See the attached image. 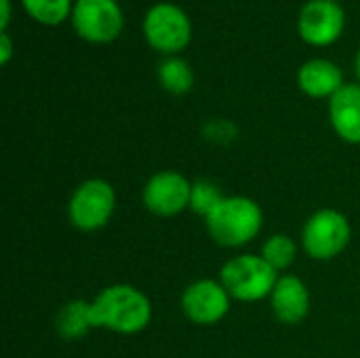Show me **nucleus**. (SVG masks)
Wrapping results in <instances>:
<instances>
[{
    "mask_svg": "<svg viewBox=\"0 0 360 358\" xmlns=\"http://www.w3.org/2000/svg\"><path fill=\"white\" fill-rule=\"evenodd\" d=\"M91 317L95 329H108L120 335L141 333L152 321L150 298L127 283L110 285L91 302Z\"/></svg>",
    "mask_w": 360,
    "mask_h": 358,
    "instance_id": "nucleus-1",
    "label": "nucleus"
},
{
    "mask_svg": "<svg viewBox=\"0 0 360 358\" xmlns=\"http://www.w3.org/2000/svg\"><path fill=\"white\" fill-rule=\"evenodd\" d=\"M205 224L217 245L236 249L257 238L264 228V211L249 196H226Z\"/></svg>",
    "mask_w": 360,
    "mask_h": 358,
    "instance_id": "nucleus-2",
    "label": "nucleus"
},
{
    "mask_svg": "<svg viewBox=\"0 0 360 358\" xmlns=\"http://www.w3.org/2000/svg\"><path fill=\"white\" fill-rule=\"evenodd\" d=\"M219 281L228 289L232 300L262 302L272 295L278 281V272L262 255L245 253L224 264Z\"/></svg>",
    "mask_w": 360,
    "mask_h": 358,
    "instance_id": "nucleus-3",
    "label": "nucleus"
},
{
    "mask_svg": "<svg viewBox=\"0 0 360 358\" xmlns=\"http://www.w3.org/2000/svg\"><path fill=\"white\" fill-rule=\"evenodd\" d=\"M350 238V219L338 209H321L312 213L302 228V247L319 262H329L342 255L348 249Z\"/></svg>",
    "mask_w": 360,
    "mask_h": 358,
    "instance_id": "nucleus-4",
    "label": "nucleus"
},
{
    "mask_svg": "<svg viewBox=\"0 0 360 358\" xmlns=\"http://www.w3.org/2000/svg\"><path fill=\"white\" fill-rule=\"evenodd\" d=\"M116 211V190L110 181L93 177L82 181L70 196L68 217L80 232H95L108 226Z\"/></svg>",
    "mask_w": 360,
    "mask_h": 358,
    "instance_id": "nucleus-5",
    "label": "nucleus"
},
{
    "mask_svg": "<svg viewBox=\"0 0 360 358\" xmlns=\"http://www.w3.org/2000/svg\"><path fill=\"white\" fill-rule=\"evenodd\" d=\"M143 36L148 44L160 53L175 55L190 44L192 23L184 8L171 2H158L143 17Z\"/></svg>",
    "mask_w": 360,
    "mask_h": 358,
    "instance_id": "nucleus-6",
    "label": "nucleus"
},
{
    "mask_svg": "<svg viewBox=\"0 0 360 358\" xmlns=\"http://www.w3.org/2000/svg\"><path fill=\"white\" fill-rule=\"evenodd\" d=\"M122 11L116 0H76L72 25L76 34L91 44H105L122 32Z\"/></svg>",
    "mask_w": 360,
    "mask_h": 358,
    "instance_id": "nucleus-7",
    "label": "nucleus"
},
{
    "mask_svg": "<svg viewBox=\"0 0 360 358\" xmlns=\"http://www.w3.org/2000/svg\"><path fill=\"white\" fill-rule=\"evenodd\" d=\"M192 181L179 171L154 173L141 192L143 207L158 217H175L190 209Z\"/></svg>",
    "mask_w": 360,
    "mask_h": 358,
    "instance_id": "nucleus-8",
    "label": "nucleus"
},
{
    "mask_svg": "<svg viewBox=\"0 0 360 358\" xmlns=\"http://www.w3.org/2000/svg\"><path fill=\"white\" fill-rule=\"evenodd\" d=\"M232 298L221 281L200 279L188 285L181 295V310L194 323L202 327H211L221 323L230 312Z\"/></svg>",
    "mask_w": 360,
    "mask_h": 358,
    "instance_id": "nucleus-9",
    "label": "nucleus"
},
{
    "mask_svg": "<svg viewBox=\"0 0 360 358\" xmlns=\"http://www.w3.org/2000/svg\"><path fill=\"white\" fill-rule=\"evenodd\" d=\"M346 25L344 8L338 0H310L300 11L297 32L304 42L312 46H329L333 44Z\"/></svg>",
    "mask_w": 360,
    "mask_h": 358,
    "instance_id": "nucleus-10",
    "label": "nucleus"
},
{
    "mask_svg": "<svg viewBox=\"0 0 360 358\" xmlns=\"http://www.w3.org/2000/svg\"><path fill=\"white\" fill-rule=\"evenodd\" d=\"M270 306L283 325H300L310 312V291L306 283L295 274L278 276L270 295Z\"/></svg>",
    "mask_w": 360,
    "mask_h": 358,
    "instance_id": "nucleus-11",
    "label": "nucleus"
},
{
    "mask_svg": "<svg viewBox=\"0 0 360 358\" xmlns=\"http://www.w3.org/2000/svg\"><path fill=\"white\" fill-rule=\"evenodd\" d=\"M329 120L338 137L360 146V82L344 84L329 99Z\"/></svg>",
    "mask_w": 360,
    "mask_h": 358,
    "instance_id": "nucleus-12",
    "label": "nucleus"
},
{
    "mask_svg": "<svg viewBox=\"0 0 360 358\" xmlns=\"http://www.w3.org/2000/svg\"><path fill=\"white\" fill-rule=\"evenodd\" d=\"M297 84L312 99H331L344 87V72L329 59H310L297 70Z\"/></svg>",
    "mask_w": 360,
    "mask_h": 358,
    "instance_id": "nucleus-13",
    "label": "nucleus"
},
{
    "mask_svg": "<svg viewBox=\"0 0 360 358\" xmlns=\"http://www.w3.org/2000/svg\"><path fill=\"white\" fill-rule=\"evenodd\" d=\"M95 329L91 317V302L72 300L63 304L55 317V331L65 342H76L89 335Z\"/></svg>",
    "mask_w": 360,
    "mask_h": 358,
    "instance_id": "nucleus-14",
    "label": "nucleus"
},
{
    "mask_svg": "<svg viewBox=\"0 0 360 358\" xmlns=\"http://www.w3.org/2000/svg\"><path fill=\"white\" fill-rule=\"evenodd\" d=\"M160 87L171 95H186L194 87V72L181 57H167L158 65Z\"/></svg>",
    "mask_w": 360,
    "mask_h": 358,
    "instance_id": "nucleus-15",
    "label": "nucleus"
},
{
    "mask_svg": "<svg viewBox=\"0 0 360 358\" xmlns=\"http://www.w3.org/2000/svg\"><path fill=\"white\" fill-rule=\"evenodd\" d=\"M259 255L276 272H283V270L293 266V262L297 257V245H295V241L289 234H272L262 245V253Z\"/></svg>",
    "mask_w": 360,
    "mask_h": 358,
    "instance_id": "nucleus-16",
    "label": "nucleus"
},
{
    "mask_svg": "<svg viewBox=\"0 0 360 358\" xmlns=\"http://www.w3.org/2000/svg\"><path fill=\"white\" fill-rule=\"evenodd\" d=\"M25 13L44 25H59L72 17V0H21Z\"/></svg>",
    "mask_w": 360,
    "mask_h": 358,
    "instance_id": "nucleus-17",
    "label": "nucleus"
},
{
    "mask_svg": "<svg viewBox=\"0 0 360 358\" xmlns=\"http://www.w3.org/2000/svg\"><path fill=\"white\" fill-rule=\"evenodd\" d=\"M226 198L221 188L211 179H196L192 181V194H190V209L196 215H202L205 219L217 209V205Z\"/></svg>",
    "mask_w": 360,
    "mask_h": 358,
    "instance_id": "nucleus-18",
    "label": "nucleus"
},
{
    "mask_svg": "<svg viewBox=\"0 0 360 358\" xmlns=\"http://www.w3.org/2000/svg\"><path fill=\"white\" fill-rule=\"evenodd\" d=\"M0 51H2V57H0V63L6 65L11 61V55H13V40L6 32L0 34Z\"/></svg>",
    "mask_w": 360,
    "mask_h": 358,
    "instance_id": "nucleus-19",
    "label": "nucleus"
},
{
    "mask_svg": "<svg viewBox=\"0 0 360 358\" xmlns=\"http://www.w3.org/2000/svg\"><path fill=\"white\" fill-rule=\"evenodd\" d=\"M8 19H11V0H2V32H6V25H8Z\"/></svg>",
    "mask_w": 360,
    "mask_h": 358,
    "instance_id": "nucleus-20",
    "label": "nucleus"
},
{
    "mask_svg": "<svg viewBox=\"0 0 360 358\" xmlns=\"http://www.w3.org/2000/svg\"><path fill=\"white\" fill-rule=\"evenodd\" d=\"M354 68H356V76H359V80H360V51H359V55H356V61H354Z\"/></svg>",
    "mask_w": 360,
    "mask_h": 358,
    "instance_id": "nucleus-21",
    "label": "nucleus"
}]
</instances>
